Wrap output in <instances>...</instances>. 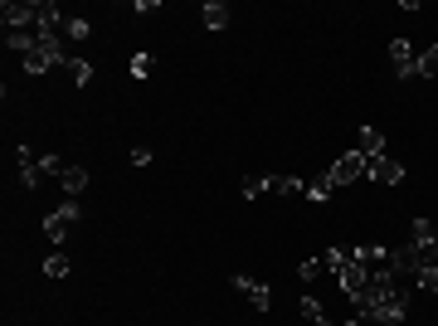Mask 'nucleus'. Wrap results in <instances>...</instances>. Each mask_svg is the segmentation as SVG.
Returning <instances> with one entry per match:
<instances>
[{
    "label": "nucleus",
    "instance_id": "obj_1",
    "mask_svg": "<svg viewBox=\"0 0 438 326\" xmlns=\"http://www.w3.org/2000/svg\"><path fill=\"white\" fill-rule=\"evenodd\" d=\"M78 200H63V205H58L54 215L44 219V234H49V244H63V239H68V234H73V224H78Z\"/></svg>",
    "mask_w": 438,
    "mask_h": 326
},
{
    "label": "nucleus",
    "instance_id": "obj_2",
    "mask_svg": "<svg viewBox=\"0 0 438 326\" xmlns=\"http://www.w3.org/2000/svg\"><path fill=\"white\" fill-rule=\"evenodd\" d=\"M327 175H331V185L341 190V185H351V180H360V175H370V161H365L360 151H346V156H341V161L331 165Z\"/></svg>",
    "mask_w": 438,
    "mask_h": 326
},
{
    "label": "nucleus",
    "instance_id": "obj_3",
    "mask_svg": "<svg viewBox=\"0 0 438 326\" xmlns=\"http://www.w3.org/2000/svg\"><path fill=\"white\" fill-rule=\"evenodd\" d=\"M234 287H239V292H244V297L253 302L258 312H268V307H273V292H268V282H258V277H244V272H239V277H234Z\"/></svg>",
    "mask_w": 438,
    "mask_h": 326
},
{
    "label": "nucleus",
    "instance_id": "obj_4",
    "mask_svg": "<svg viewBox=\"0 0 438 326\" xmlns=\"http://www.w3.org/2000/svg\"><path fill=\"white\" fill-rule=\"evenodd\" d=\"M389 58H394V73H399V78H419V54H414L404 39L389 44Z\"/></svg>",
    "mask_w": 438,
    "mask_h": 326
},
{
    "label": "nucleus",
    "instance_id": "obj_5",
    "mask_svg": "<svg viewBox=\"0 0 438 326\" xmlns=\"http://www.w3.org/2000/svg\"><path fill=\"white\" fill-rule=\"evenodd\" d=\"M370 175H375L380 185H399V180H404V165L394 161V156H370Z\"/></svg>",
    "mask_w": 438,
    "mask_h": 326
},
{
    "label": "nucleus",
    "instance_id": "obj_6",
    "mask_svg": "<svg viewBox=\"0 0 438 326\" xmlns=\"http://www.w3.org/2000/svg\"><path fill=\"white\" fill-rule=\"evenodd\" d=\"M58 185H63V195H68V200H78V195L88 190V170H83V165H63Z\"/></svg>",
    "mask_w": 438,
    "mask_h": 326
},
{
    "label": "nucleus",
    "instance_id": "obj_7",
    "mask_svg": "<svg viewBox=\"0 0 438 326\" xmlns=\"http://www.w3.org/2000/svg\"><path fill=\"white\" fill-rule=\"evenodd\" d=\"M360 156L370 161V156H384V136L375 132V127H360V146H356Z\"/></svg>",
    "mask_w": 438,
    "mask_h": 326
},
{
    "label": "nucleus",
    "instance_id": "obj_8",
    "mask_svg": "<svg viewBox=\"0 0 438 326\" xmlns=\"http://www.w3.org/2000/svg\"><path fill=\"white\" fill-rule=\"evenodd\" d=\"M200 15H205V25H210V29H224V25H229V5H224V0H210Z\"/></svg>",
    "mask_w": 438,
    "mask_h": 326
},
{
    "label": "nucleus",
    "instance_id": "obj_9",
    "mask_svg": "<svg viewBox=\"0 0 438 326\" xmlns=\"http://www.w3.org/2000/svg\"><path fill=\"white\" fill-rule=\"evenodd\" d=\"M409 239H414L419 248H424V244H434V239H438L434 219H414V224H409Z\"/></svg>",
    "mask_w": 438,
    "mask_h": 326
},
{
    "label": "nucleus",
    "instance_id": "obj_10",
    "mask_svg": "<svg viewBox=\"0 0 438 326\" xmlns=\"http://www.w3.org/2000/svg\"><path fill=\"white\" fill-rule=\"evenodd\" d=\"M68 268H73L68 253H49V258H44V277H68Z\"/></svg>",
    "mask_w": 438,
    "mask_h": 326
},
{
    "label": "nucleus",
    "instance_id": "obj_11",
    "mask_svg": "<svg viewBox=\"0 0 438 326\" xmlns=\"http://www.w3.org/2000/svg\"><path fill=\"white\" fill-rule=\"evenodd\" d=\"M54 68V58L44 54V49H34V54H25V73H49Z\"/></svg>",
    "mask_w": 438,
    "mask_h": 326
},
{
    "label": "nucleus",
    "instance_id": "obj_12",
    "mask_svg": "<svg viewBox=\"0 0 438 326\" xmlns=\"http://www.w3.org/2000/svg\"><path fill=\"white\" fill-rule=\"evenodd\" d=\"M331 195H336L331 175H322V180H312V185H307V200H317V205H322V200H331Z\"/></svg>",
    "mask_w": 438,
    "mask_h": 326
},
{
    "label": "nucleus",
    "instance_id": "obj_13",
    "mask_svg": "<svg viewBox=\"0 0 438 326\" xmlns=\"http://www.w3.org/2000/svg\"><path fill=\"white\" fill-rule=\"evenodd\" d=\"M302 317H307L312 326H327V312H322V302H317V297H302Z\"/></svg>",
    "mask_w": 438,
    "mask_h": 326
},
{
    "label": "nucleus",
    "instance_id": "obj_14",
    "mask_svg": "<svg viewBox=\"0 0 438 326\" xmlns=\"http://www.w3.org/2000/svg\"><path fill=\"white\" fill-rule=\"evenodd\" d=\"M68 78H73V83L83 88V83L93 78V63H88V58H68Z\"/></svg>",
    "mask_w": 438,
    "mask_h": 326
},
{
    "label": "nucleus",
    "instance_id": "obj_15",
    "mask_svg": "<svg viewBox=\"0 0 438 326\" xmlns=\"http://www.w3.org/2000/svg\"><path fill=\"white\" fill-rule=\"evenodd\" d=\"M419 78H438V44L429 54H419Z\"/></svg>",
    "mask_w": 438,
    "mask_h": 326
},
{
    "label": "nucleus",
    "instance_id": "obj_16",
    "mask_svg": "<svg viewBox=\"0 0 438 326\" xmlns=\"http://www.w3.org/2000/svg\"><path fill=\"white\" fill-rule=\"evenodd\" d=\"M39 180H44V170H39V161H34V165H20V185H25V190H34Z\"/></svg>",
    "mask_w": 438,
    "mask_h": 326
},
{
    "label": "nucleus",
    "instance_id": "obj_17",
    "mask_svg": "<svg viewBox=\"0 0 438 326\" xmlns=\"http://www.w3.org/2000/svg\"><path fill=\"white\" fill-rule=\"evenodd\" d=\"M322 272H327V258H307V263L297 268V277H307V282H312V277H322Z\"/></svg>",
    "mask_w": 438,
    "mask_h": 326
},
{
    "label": "nucleus",
    "instance_id": "obj_18",
    "mask_svg": "<svg viewBox=\"0 0 438 326\" xmlns=\"http://www.w3.org/2000/svg\"><path fill=\"white\" fill-rule=\"evenodd\" d=\"M63 34H68V39H88V34H93V25H88V20H68V25H63Z\"/></svg>",
    "mask_w": 438,
    "mask_h": 326
},
{
    "label": "nucleus",
    "instance_id": "obj_19",
    "mask_svg": "<svg viewBox=\"0 0 438 326\" xmlns=\"http://www.w3.org/2000/svg\"><path fill=\"white\" fill-rule=\"evenodd\" d=\"M39 170H44V175H63V161L49 151V156H39Z\"/></svg>",
    "mask_w": 438,
    "mask_h": 326
},
{
    "label": "nucleus",
    "instance_id": "obj_20",
    "mask_svg": "<svg viewBox=\"0 0 438 326\" xmlns=\"http://www.w3.org/2000/svg\"><path fill=\"white\" fill-rule=\"evenodd\" d=\"M263 190H268V175H263V180H244V200H258Z\"/></svg>",
    "mask_w": 438,
    "mask_h": 326
},
{
    "label": "nucleus",
    "instance_id": "obj_21",
    "mask_svg": "<svg viewBox=\"0 0 438 326\" xmlns=\"http://www.w3.org/2000/svg\"><path fill=\"white\" fill-rule=\"evenodd\" d=\"M132 73H137V78H146V73H151V58H146V54H132Z\"/></svg>",
    "mask_w": 438,
    "mask_h": 326
},
{
    "label": "nucleus",
    "instance_id": "obj_22",
    "mask_svg": "<svg viewBox=\"0 0 438 326\" xmlns=\"http://www.w3.org/2000/svg\"><path fill=\"white\" fill-rule=\"evenodd\" d=\"M346 326H360V322H346Z\"/></svg>",
    "mask_w": 438,
    "mask_h": 326
}]
</instances>
